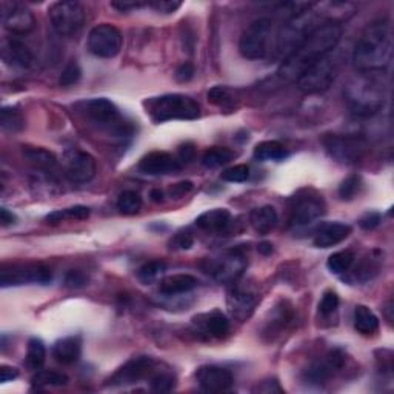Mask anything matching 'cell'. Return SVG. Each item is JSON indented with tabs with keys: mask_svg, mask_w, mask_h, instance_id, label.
I'll use <instances>...</instances> for the list:
<instances>
[{
	"mask_svg": "<svg viewBox=\"0 0 394 394\" xmlns=\"http://www.w3.org/2000/svg\"><path fill=\"white\" fill-rule=\"evenodd\" d=\"M342 27L341 23L325 22L317 27L313 33L305 37L302 42L294 48L284 59L282 65L279 68L280 79L288 82H296L305 70L310 68L313 63L322 59L324 55L336 50L337 44L341 42Z\"/></svg>",
	"mask_w": 394,
	"mask_h": 394,
	"instance_id": "6da1fadb",
	"label": "cell"
},
{
	"mask_svg": "<svg viewBox=\"0 0 394 394\" xmlns=\"http://www.w3.org/2000/svg\"><path fill=\"white\" fill-rule=\"evenodd\" d=\"M393 58V29L387 18L368 23L351 54V62L359 72H382Z\"/></svg>",
	"mask_w": 394,
	"mask_h": 394,
	"instance_id": "7a4b0ae2",
	"label": "cell"
},
{
	"mask_svg": "<svg viewBox=\"0 0 394 394\" xmlns=\"http://www.w3.org/2000/svg\"><path fill=\"white\" fill-rule=\"evenodd\" d=\"M379 72H359L345 86V102L353 116L365 119L379 112L385 102V86Z\"/></svg>",
	"mask_w": 394,
	"mask_h": 394,
	"instance_id": "3957f363",
	"label": "cell"
},
{
	"mask_svg": "<svg viewBox=\"0 0 394 394\" xmlns=\"http://www.w3.org/2000/svg\"><path fill=\"white\" fill-rule=\"evenodd\" d=\"M145 111L155 124L168 120H195L200 117L199 103L185 94H164L143 102Z\"/></svg>",
	"mask_w": 394,
	"mask_h": 394,
	"instance_id": "277c9868",
	"label": "cell"
},
{
	"mask_svg": "<svg viewBox=\"0 0 394 394\" xmlns=\"http://www.w3.org/2000/svg\"><path fill=\"white\" fill-rule=\"evenodd\" d=\"M74 108L80 116L90 120L93 125L102 128V130H107L111 134L119 136V138H125L126 134L131 133L130 125L124 122L117 107L108 99L96 98L82 100L77 102Z\"/></svg>",
	"mask_w": 394,
	"mask_h": 394,
	"instance_id": "5b68a950",
	"label": "cell"
},
{
	"mask_svg": "<svg viewBox=\"0 0 394 394\" xmlns=\"http://www.w3.org/2000/svg\"><path fill=\"white\" fill-rule=\"evenodd\" d=\"M342 55L337 50H333L324 55L322 59L313 63L310 68L305 70L303 74L296 80L299 90L307 94H316L328 90L339 74L342 67Z\"/></svg>",
	"mask_w": 394,
	"mask_h": 394,
	"instance_id": "8992f818",
	"label": "cell"
},
{
	"mask_svg": "<svg viewBox=\"0 0 394 394\" xmlns=\"http://www.w3.org/2000/svg\"><path fill=\"white\" fill-rule=\"evenodd\" d=\"M275 23L262 18L251 22L239 40V51L248 60H261L270 54L275 42Z\"/></svg>",
	"mask_w": 394,
	"mask_h": 394,
	"instance_id": "52a82bcc",
	"label": "cell"
},
{
	"mask_svg": "<svg viewBox=\"0 0 394 394\" xmlns=\"http://www.w3.org/2000/svg\"><path fill=\"white\" fill-rule=\"evenodd\" d=\"M205 272L221 284H235L247 268V257L240 250H231L205 261Z\"/></svg>",
	"mask_w": 394,
	"mask_h": 394,
	"instance_id": "ba28073f",
	"label": "cell"
},
{
	"mask_svg": "<svg viewBox=\"0 0 394 394\" xmlns=\"http://www.w3.org/2000/svg\"><path fill=\"white\" fill-rule=\"evenodd\" d=\"M327 211V205L322 195L315 190H301L293 197L291 222L293 227H305L320 219Z\"/></svg>",
	"mask_w": 394,
	"mask_h": 394,
	"instance_id": "9c48e42d",
	"label": "cell"
},
{
	"mask_svg": "<svg viewBox=\"0 0 394 394\" xmlns=\"http://www.w3.org/2000/svg\"><path fill=\"white\" fill-rule=\"evenodd\" d=\"M51 270L42 263H14L0 271V284L4 288L22 285H46L51 282Z\"/></svg>",
	"mask_w": 394,
	"mask_h": 394,
	"instance_id": "30bf717a",
	"label": "cell"
},
{
	"mask_svg": "<svg viewBox=\"0 0 394 394\" xmlns=\"http://www.w3.org/2000/svg\"><path fill=\"white\" fill-rule=\"evenodd\" d=\"M50 20L53 28L62 36H72L82 29L85 23V8L74 0H63L50 6Z\"/></svg>",
	"mask_w": 394,
	"mask_h": 394,
	"instance_id": "8fae6325",
	"label": "cell"
},
{
	"mask_svg": "<svg viewBox=\"0 0 394 394\" xmlns=\"http://www.w3.org/2000/svg\"><path fill=\"white\" fill-rule=\"evenodd\" d=\"M86 46L96 58L112 59L122 50L124 36L120 29L111 23H100L90 31Z\"/></svg>",
	"mask_w": 394,
	"mask_h": 394,
	"instance_id": "7c38bea8",
	"label": "cell"
},
{
	"mask_svg": "<svg viewBox=\"0 0 394 394\" xmlns=\"http://www.w3.org/2000/svg\"><path fill=\"white\" fill-rule=\"evenodd\" d=\"M327 152L341 164H356L367 150L365 140L355 134H327L322 139Z\"/></svg>",
	"mask_w": 394,
	"mask_h": 394,
	"instance_id": "4fadbf2b",
	"label": "cell"
},
{
	"mask_svg": "<svg viewBox=\"0 0 394 394\" xmlns=\"http://www.w3.org/2000/svg\"><path fill=\"white\" fill-rule=\"evenodd\" d=\"M157 368L159 364L150 356L133 357L110 377L107 385H110V387H126V385L139 383L143 379L150 381Z\"/></svg>",
	"mask_w": 394,
	"mask_h": 394,
	"instance_id": "5bb4252c",
	"label": "cell"
},
{
	"mask_svg": "<svg viewBox=\"0 0 394 394\" xmlns=\"http://www.w3.org/2000/svg\"><path fill=\"white\" fill-rule=\"evenodd\" d=\"M261 302V294L257 289L250 284H239L236 280L231 284V289L227 296V305L231 317H235L239 322L250 319Z\"/></svg>",
	"mask_w": 394,
	"mask_h": 394,
	"instance_id": "9a60e30c",
	"label": "cell"
},
{
	"mask_svg": "<svg viewBox=\"0 0 394 394\" xmlns=\"http://www.w3.org/2000/svg\"><path fill=\"white\" fill-rule=\"evenodd\" d=\"M345 360H347V356L341 350L329 351L327 356L311 362L303 372V379L310 385H322L341 372Z\"/></svg>",
	"mask_w": 394,
	"mask_h": 394,
	"instance_id": "2e32d148",
	"label": "cell"
},
{
	"mask_svg": "<svg viewBox=\"0 0 394 394\" xmlns=\"http://www.w3.org/2000/svg\"><path fill=\"white\" fill-rule=\"evenodd\" d=\"M63 168H65V174L71 182L86 183L93 180L98 173V162L90 152L71 150L63 159Z\"/></svg>",
	"mask_w": 394,
	"mask_h": 394,
	"instance_id": "e0dca14e",
	"label": "cell"
},
{
	"mask_svg": "<svg viewBox=\"0 0 394 394\" xmlns=\"http://www.w3.org/2000/svg\"><path fill=\"white\" fill-rule=\"evenodd\" d=\"M195 376L200 390L206 393H225L235 387V377L230 369L217 365L199 367Z\"/></svg>",
	"mask_w": 394,
	"mask_h": 394,
	"instance_id": "ac0fdd59",
	"label": "cell"
},
{
	"mask_svg": "<svg viewBox=\"0 0 394 394\" xmlns=\"http://www.w3.org/2000/svg\"><path fill=\"white\" fill-rule=\"evenodd\" d=\"M182 164L179 159L173 157L170 152L165 151H152L142 157L139 162V171L148 176H164L180 171Z\"/></svg>",
	"mask_w": 394,
	"mask_h": 394,
	"instance_id": "d6986e66",
	"label": "cell"
},
{
	"mask_svg": "<svg viewBox=\"0 0 394 394\" xmlns=\"http://www.w3.org/2000/svg\"><path fill=\"white\" fill-rule=\"evenodd\" d=\"M4 25L15 36L28 34L36 27L34 14L31 13L27 6L20 4H13L8 6V10L4 11Z\"/></svg>",
	"mask_w": 394,
	"mask_h": 394,
	"instance_id": "ffe728a7",
	"label": "cell"
},
{
	"mask_svg": "<svg viewBox=\"0 0 394 394\" xmlns=\"http://www.w3.org/2000/svg\"><path fill=\"white\" fill-rule=\"evenodd\" d=\"M192 325L199 329V333L214 337V339H223L230 333V319L221 310H213L196 316L192 319Z\"/></svg>",
	"mask_w": 394,
	"mask_h": 394,
	"instance_id": "44dd1931",
	"label": "cell"
},
{
	"mask_svg": "<svg viewBox=\"0 0 394 394\" xmlns=\"http://www.w3.org/2000/svg\"><path fill=\"white\" fill-rule=\"evenodd\" d=\"M2 60L13 68L28 70L33 67L34 55L22 40L11 37L6 39L2 45Z\"/></svg>",
	"mask_w": 394,
	"mask_h": 394,
	"instance_id": "7402d4cb",
	"label": "cell"
},
{
	"mask_svg": "<svg viewBox=\"0 0 394 394\" xmlns=\"http://www.w3.org/2000/svg\"><path fill=\"white\" fill-rule=\"evenodd\" d=\"M351 235V227L342 222L324 223L315 235V245L317 248H331L342 244Z\"/></svg>",
	"mask_w": 394,
	"mask_h": 394,
	"instance_id": "603a6c76",
	"label": "cell"
},
{
	"mask_svg": "<svg viewBox=\"0 0 394 394\" xmlns=\"http://www.w3.org/2000/svg\"><path fill=\"white\" fill-rule=\"evenodd\" d=\"M82 355V341L79 336H68L58 341L53 347L54 359L63 365H71Z\"/></svg>",
	"mask_w": 394,
	"mask_h": 394,
	"instance_id": "cb8c5ba5",
	"label": "cell"
},
{
	"mask_svg": "<svg viewBox=\"0 0 394 394\" xmlns=\"http://www.w3.org/2000/svg\"><path fill=\"white\" fill-rule=\"evenodd\" d=\"M231 213L227 208H214V210L205 211L196 219V227L210 231V232H222L230 225Z\"/></svg>",
	"mask_w": 394,
	"mask_h": 394,
	"instance_id": "d4e9b609",
	"label": "cell"
},
{
	"mask_svg": "<svg viewBox=\"0 0 394 394\" xmlns=\"http://www.w3.org/2000/svg\"><path fill=\"white\" fill-rule=\"evenodd\" d=\"M199 280L191 275H173L160 280V293L165 296H179L197 288Z\"/></svg>",
	"mask_w": 394,
	"mask_h": 394,
	"instance_id": "484cf974",
	"label": "cell"
},
{
	"mask_svg": "<svg viewBox=\"0 0 394 394\" xmlns=\"http://www.w3.org/2000/svg\"><path fill=\"white\" fill-rule=\"evenodd\" d=\"M293 307H287L285 303L279 305L276 307V310L272 311L271 319L267 322V327H265V334H268L270 341H275L277 336L282 334L285 329L289 327V324L293 322L294 315H293Z\"/></svg>",
	"mask_w": 394,
	"mask_h": 394,
	"instance_id": "4316f807",
	"label": "cell"
},
{
	"mask_svg": "<svg viewBox=\"0 0 394 394\" xmlns=\"http://www.w3.org/2000/svg\"><path fill=\"white\" fill-rule=\"evenodd\" d=\"M250 222L256 232H259V235H268V232L276 228V225L279 222V216L277 211L275 210V206L263 205L251 211Z\"/></svg>",
	"mask_w": 394,
	"mask_h": 394,
	"instance_id": "83f0119b",
	"label": "cell"
},
{
	"mask_svg": "<svg viewBox=\"0 0 394 394\" xmlns=\"http://www.w3.org/2000/svg\"><path fill=\"white\" fill-rule=\"evenodd\" d=\"M22 155L34 168L45 173H51L59 164L58 157H55L51 151L40 147H28L27 145V147H23Z\"/></svg>",
	"mask_w": 394,
	"mask_h": 394,
	"instance_id": "f1b7e54d",
	"label": "cell"
},
{
	"mask_svg": "<svg viewBox=\"0 0 394 394\" xmlns=\"http://www.w3.org/2000/svg\"><path fill=\"white\" fill-rule=\"evenodd\" d=\"M355 328L362 336H373L379 331V317L367 305H356Z\"/></svg>",
	"mask_w": 394,
	"mask_h": 394,
	"instance_id": "f546056e",
	"label": "cell"
},
{
	"mask_svg": "<svg viewBox=\"0 0 394 394\" xmlns=\"http://www.w3.org/2000/svg\"><path fill=\"white\" fill-rule=\"evenodd\" d=\"M288 157V150L282 143L277 140H265L256 145L254 148V159L261 160V162H279Z\"/></svg>",
	"mask_w": 394,
	"mask_h": 394,
	"instance_id": "4dcf8cb0",
	"label": "cell"
},
{
	"mask_svg": "<svg viewBox=\"0 0 394 394\" xmlns=\"http://www.w3.org/2000/svg\"><path fill=\"white\" fill-rule=\"evenodd\" d=\"M236 157V152L227 147H213L208 148L202 156V165L205 168H219L222 165L230 164Z\"/></svg>",
	"mask_w": 394,
	"mask_h": 394,
	"instance_id": "1f68e13d",
	"label": "cell"
},
{
	"mask_svg": "<svg viewBox=\"0 0 394 394\" xmlns=\"http://www.w3.org/2000/svg\"><path fill=\"white\" fill-rule=\"evenodd\" d=\"M355 259H356L355 253L350 250L337 251L328 257L327 268L329 270V272H333L336 276L347 275V272L351 270L353 263H355Z\"/></svg>",
	"mask_w": 394,
	"mask_h": 394,
	"instance_id": "d6a6232c",
	"label": "cell"
},
{
	"mask_svg": "<svg viewBox=\"0 0 394 394\" xmlns=\"http://www.w3.org/2000/svg\"><path fill=\"white\" fill-rule=\"evenodd\" d=\"M208 102L213 103L214 107L221 110H235L236 108V98L235 91L230 90L227 86H213L210 91H208Z\"/></svg>",
	"mask_w": 394,
	"mask_h": 394,
	"instance_id": "836d02e7",
	"label": "cell"
},
{
	"mask_svg": "<svg viewBox=\"0 0 394 394\" xmlns=\"http://www.w3.org/2000/svg\"><path fill=\"white\" fill-rule=\"evenodd\" d=\"M0 126L2 130L10 133H18L25 126V119L19 108L15 107H4L0 111Z\"/></svg>",
	"mask_w": 394,
	"mask_h": 394,
	"instance_id": "e575fe53",
	"label": "cell"
},
{
	"mask_svg": "<svg viewBox=\"0 0 394 394\" xmlns=\"http://www.w3.org/2000/svg\"><path fill=\"white\" fill-rule=\"evenodd\" d=\"M31 382L36 387H63L70 382V379L65 373L53 372V369H37Z\"/></svg>",
	"mask_w": 394,
	"mask_h": 394,
	"instance_id": "d590c367",
	"label": "cell"
},
{
	"mask_svg": "<svg viewBox=\"0 0 394 394\" xmlns=\"http://www.w3.org/2000/svg\"><path fill=\"white\" fill-rule=\"evenodd\" d=\"M150 382V390L155 393H168L174 388L176 385V376L170 372V369H162L157 368L155 374L151 376Z\"/></svg>",
	"mask_w": 394,
	"mask_h": 394,
	"instance_id": "8d00e7d4",
	"label": "cell"
},
{
	"mask_svg": "<svg viewBox=\"0 0 394 394\" xmlns=\"http://www.w3.org/2000/svg\"><path fill=\"white\" fill-rule=\"evenodd\" d=\"M166 271V263L162 261H151L148 263L142 265L138 271V279L143 285H151L156 280L160 279V276Z\"/></svg>",
	"mask_w": 394,
	"mask_h": 394,
	"instance_id": "74e56055",
	"label": "cell"
},
{
	"mask_svg": "<svg viewBox=\"0 0 394 394\" xmlns=\"http://www.w3.org/2000/svg\"><path fill=\"white\" fill-rule=\"evenodd\" d=\"M46 359V348L45 343L40 339H31L28 342V348H27V365L31 369H40L42 365L45 364Z\"/></svg>",
	"mask_w": 394,
	"mask_h": 394,
	"instance_id": "f35d334b",
	"label": "cell"
},
{
	"mask_svg": "<svg viewBox=\"0 0 394 394\" xmlns=\"http://www.w3.org/2000/svg\"><path fill=\"white\" fill-rule=\"evenodd\" d=\"M142 204L143 202H142V197H140L139 192L128 190V191H124L122 195L119 196L117 210L122 214L131 216V214H136V213L140 211Z\"/></svg>",
	"mask_w": 394,
	"mask_h": 394,
	"instance_id": "ab89813d",
	"label": "cell"
},
{
	"mask_svg": "<svg viewBox=\"0 0 394 394\" xmlns=\"http://www.w3.org/2000/svg\"><path fill=\"white\" fill-rule=\"evenodd\" d=\"M360 183H362V180L359 176H356V174L348 176L347 179L342 180V183L339 185V190H337V192H339V197L342 200L355 199V196L360 190Z\"/></svg>",
	"mask_w": 394,
	"mask_h": 394,
	"instance_id": "60d3db41",
	"label": "cell"
},
{
	"mask_svg": "<svg viewBox=\"0 0 394 394\" xmlns=\"http://www.w3.org/2000/svg\"><path fill=\"white\" fill-rule=\"evenodd\" d=\"M80 77H82V70H80L79 63L76 60H72L65 68H63L59 84L62 86H72L79 82Z\"/></svg>",
	"mask_w": 394,
	"mask_h": 394,
	"instance_id": "b9f144b4",
	"label": "cell"
},
{
	"mask_svg": "<svg viewBox=\"0 0 394 394\" xmlns=\"http://www.w3.org/2000/svg\"><path fill=\"white\" fill-rule=\"evenodd\" d=\"M221 178H222V180H227L231 183H242L250 178V168H248V165L230 166L228 170H225L221 174Z\"/></svg>",
	"mask_w": 394,
	"mask_h": 394,
	"instance_id": "7bdbcfd3",
	"label": "cell"
},
{
	"mask_svg": "<svg viewBox=\"0 0 394 394\" xmlns=\"http://www.w3.org/2000/svg\"><path fill=\"white\" fill-rule=\"evenodd\" d=\"M339 308V296L336 291H325L322 296V301L319 302V313L322 316H331Z\"/></svg>",
	"mask_w": 394,
	"mask_h": 394,
	"instance_id": "ee69618b",
	"label": "cell"
},
{
	"mask_svg": "<svg viewBox=\"0 0 394 394\" xmlns=\"http://www.w3.org/2000/svg\"><path fill=\"white\" fill-rule=\"evenodd\" d=\"M91 211L88 206L84 205H76V206H71L67 208V210H63V216H65V219L70 221H85L90 217Z\"/></svg>",
	"mask_w": 394,
	"mask_h": 394,
	"instance_id": "f6af8a7d",
	"label": "cell"
},
{
	"mask_svg": "<svg viewBox=\"0 0 394 394\" xmlns=\"http://www.w3.org/2000/svg\"><path fill=\"white\" fill-rule=\"evenodd\" d=\"M148 6L155 8L159 13L173 14L182 6V2H176V0H159V2H148Z\"/></svg>",
	"mask_w": 394,
	"mask_h": 394,
	"instance_id": "bcb514c9",
	"label": "cell"
},
{
	"mask_svg": "<svg viewBox=\"0 0 394 394\" xmlns=\"http://www.w3.org/2000/svg\"><path fill=\"white\" fill-rule=\"evenodd\" d=\"M195 244V237L191 236L190 231H182L178 232L171 240V248H179V250H190Z\"/></svg>",
	"mask_w": 394,
	"mask_h": 394,
	"instance_id": "7dc6e473",
	"label": "cell"
},
{
	"mask_svg": "<svg viewBox=\"0 0 394 394\" xmlns=\"http://www.w3.org/2000/svg\"><path fill=\"white\" fill-rule=\"evenodd\" d=\"M381 222H382V216L379 213L369 211V213H367V214L360 217L359 225H360V228L369 231V230H374V228L379 227Z\"/></svg>",
	"mask_w": 394,
	"mask_h": 394,
	"instance_id": "c3c4849f",
	"label": "cell"
},
{
	"mask_svg": "<svg viewBox=\"0 0 394 394\" xmlns=\"http://www.w3.org/2000/svg\"><path fill=\"white\" fill-rule=\"evenodd\" d=\"M65 284L70 288H82L88 284V277L79 270H71L65 276Z\"/></svg>",
	"mask_w": 394,
	"mask_h": 394,
	"instance_id": "681fc988",
	"label": "cell"
},
{
	"mask_svg": "<svg viewBox=\"0 0 394 394\" xmlns=\"http://www.w3.org/2000/svg\"><path fill=\"white\" fill-rule=\"evenodd\" d=\"M195 72H196L195 65L190 62H185L178 70H176V80L180 84H187L192 77H195Z\"/></svg>",
	"mask_w": 394,
	"mask_h": 394,
	"instance_id": "f907efd6",
	"label": "cell"
},
{
	"mask_svg": "<svg viewBox=\"0 0 394 394\" xmlns=\"http://www.w3.org/2000/svg\"><path fill=\"white\" fill-rule=\"evenodd\" d=\"M192 182L190 180H182L179 183H174L173 187L168 190V195H170V197H174V199H180L183 196H187L188 192L192 190Z\"/></svg>",
	"mask_w": 394,
	"mask_h": 394,
	"instance_id": "816d5d0a",
	"label": "cell"
},
{
	"mask_svg": "<svg viewBox=\"0 0 394 394\" xmlns=\"http://www.w3.org/2000/svg\"><path fill=\"white\" fill-rule=\"evenodd\" d=\"M196 156V147H195V143H185L182 145V147L179 148V162L182 164H190L192 159H195Z\"/></svg>",
	"mask_w": 394,
	"mask_h": 394,
	"instance_id": "f5cc1de1",
	"label": "cell"
},
{
	"mask_svg": "<svg viewBox=\"0 0 394 394\" xmlns=\"http://www.w3.org/2000/svg\"><path fill=\"white\" fill-rule=\"evenodd\" d=\"M257 393H265V394H270V393H284V390L280 388V385L276 379H268V381H263L261 382V385H257L256 390Z\"/></svg>",
	"mask_w": 394,
	"mask_h": 394,
	"instance_id": "db71d44e",
	"label": "cell"
},
{
	"mask_svg": "<svg viewBox=\"0 0 394 394\" xmlns=\"http://www.w3.org/2000/svg\"><path fill=\"white\" fill-rule=\"evenodd\" d=\"M19 377V369L10 367V365H2L0 367V382L6 383V382H11L14 379H18Z\"/></svg>",
	"mask_w": 394,
	"mask_h": 394,
	"instance_id": "11a10c76",
	"label": "cell"
},
{
	"mask_svg": "<svg viewBox=\"0 0 394 394\" xmlns=\"http://www.w3.org/2000/svg\"><path fill=\"white\" fill-rule=\"evenodd\" d=\"M111 6L116 8L119 11H131V10H138V8L142 6H148V2H111Z\"/></svg>",
	"mask_w": 394,
	"mask_h": 394,
	"instance_id": "9f6ffc18",
	"label": "cell"
},
{
	"mask_svg": "<svg viewBox=\"0 0 394 394\" xmlns=\"http://www.w3.org/2000/svg\"><path fill=\"white\" fill-rule=\"evenodd\" d=\"M15 221H18V217H15L14 213H11L5 206L0 208V222H2V227H8V225H13Z\"/></svg>",
	"mask_w": 394,
	"mask_h": 394,
	"instance_id": "6f0895ef",
	"label": "cell"
},
{
	"mask_svg": "<svg viewBox=\"0 0 394 394\" xmlns=\"http://www.w3.org/2000/svg\"><path fill=\"white\" fill-rule=\"evenodd\" d=\"M65 221V216H63V210H58V211H53L45 217V222L50 223V225H58L60 222Z\"/></svg>",
	"mask_w": 394,
	"mask_h": 394,
	"instance_id": "680465c9",
	"label": "cell"
},
{
	"mask_svg": "<svg viewBox=\"0 0 394 394\" xmlns=\"http://www.w3.org/2000/svg\"><path fill=\"white\" fill-rule=\"evenodd\" d=\"M257 250H259V253H262L263 256H268L272 253V245L270 242H262L259 244V247H257Z\"/></svg>",
	"mask_w": 394,
	"mask_h": 394,
	"instance_id": "91938a15",
	"label": "cell"
},
{
	"mask_svg": "<svg viewBox=\"0 0 394 394\" xmlns=\"http://www.w3.org/2000/svg\"><path fill=\"white\" fill-rule=\"evenodd\" d=\"M150 196H151L152 200H155V202H162V200H164V192L160 190H152Z\"/></svg>",
	"mask_w": 394,
	"mask_h": 394,
	"instance_id": "94428289",
	"label": "cell"
}]
</instances>
